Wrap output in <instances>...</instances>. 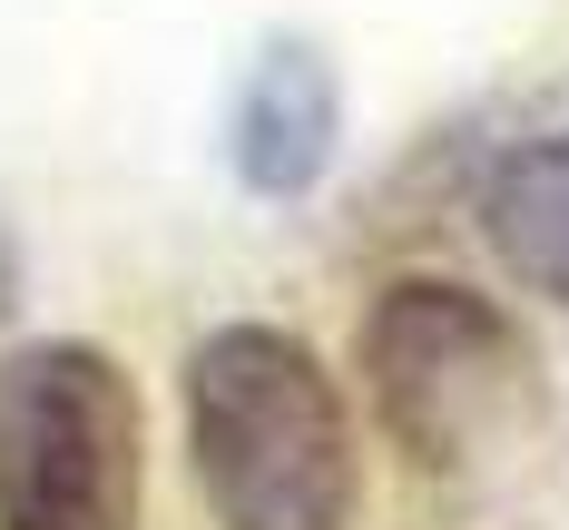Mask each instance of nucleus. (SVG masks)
<instances>
[{
	"mask_svg": "<svg viewBox=\"0 0 569 530\" xmlns=\"http://www.w3.org/2000/svg\"><path fill=\"white\" fill-rule=\"evenodd\" d=\"M187 462L217 530H343L353 412L284 324H217L187 353Z\"/></svg>",
	"mask_w": 569,
	"mask_h": 530,
	"instance_id": "obj_1",
	"label": "nucleus"
},
{
	"mask_svg": "<svg viewBox=\"0 0 569 530\" xmlns=\"http://www.w3.org/2000/svg\"><path fill=\"white\" fill-rule=\"evenodd\" d=\"M373 412L422 471H471L511 452L540 412V353L511 314L461 276H402L363 314Z\"/></svg>",
	"mask_w": 569,
	"mask_h": 530,
	"instance_id": "obj_2",
	"label": "nucleus"
},
{
	"mask_svg": "<svg viewBox=\"0 0 569 530\" xmlns=\"http://www.w3.org/2000/svg\"><path fill=\"white\" fill-rule=\"evenodd\" d=\"M148 422L128 363L30 344L0 363V530H138Z\"/></svg>",
	"mask_w": 569,
	"mask_h": 530,
	"instance_id": "obj_3",
	"label": "nucleus"
},
{
	"mask_svg": "<svg viewBox=\"0 0 569 530\" xmlns=\"http://www.w3.org/2000/svg\"><path fill=\"white\" fill-rule=\"evenodd\" d=\"M335 138H343V79L335 59L315 50V40H276V50L246 69V89H236V177L256 187V197H305L315 177L335 168Z\"/></svg>",
	"mask_w": 569,
	"mask_h": 530,
	"instance_id": "obj_4",
	"label": "nucleus"
},
{
	"mask_svg": "<svg viewBox=\"0 0 569 530\" xmlns=\"http://www.w3.org/2000/svg\"><path fill=\"white\" fill-rule=\"evenodd\" d=\"M481 236L530 294L569 304V128L511 148L481 187Z\"/></svg>",
	"mask_w": 569,
	"mask_h": 530,
	"instance_id": "obj_5",
	"label": "nucleus"
}]
</instances>
